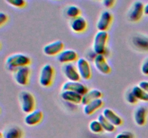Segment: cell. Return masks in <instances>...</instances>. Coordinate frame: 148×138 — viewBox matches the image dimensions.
<instances>
[{"instance_id":"cell-1","label":"cell","mask_w":148,"mask_h":138,"mask_svg":"<svg viewBox=\"0 0 148 138\" xmlns=\"http://www.w3.org/2000/svg\"><path fill=\"white\" fill-rule=\"evenodd\" d=\"M30 57L23 53H15L9 55L5 60L7 68L14 72L16 69L23 66H28L30 64Z\"/></svg>"},{"instance_id":"cell-2","label":"cell","mask_w":148,"mask_h":138,"mask_svg":"<svg viewBox=\"0 0 148 138\" xmlns=\"http://www.w3.org/2000/svg\"><path fill=\"white\" fill-rule=\"evenodd\" d=\"M108 39L107 31H98L95 33L92 42V50L97 55H104L106 53V44Z\"/></svg>"},{"instance_id":"cell-3","label":"cell","mask_w":148,"mask_h":138,"mask_svg":"<svg viewBox=\"0 0 148 138\" xmlns=\"http://www.w3.org/2000/svg\"><path fill=\"white\" fill-rule=\"evenodd\" d=\"M19 101L20 107L24 113L28 114L33 111L36 107L35 97L30 92L23 91L19 94Z\"/></svg>"},{"instance_id":"cell-4","label":"cell","mask_w":148,"mask_h":138,"mask_svg":"<svg viewBox=\"0 0 148 138\" xmlns=\"http://www.w3.org/2000/svg\"><path fill=\"white\" fill-rule=\"evenodd\" d=\"M54 77V69L51 65L46 63L43 65L40 70L38 81L43 87H49L53 83Z\"/></svg>"},{"instance_id":"cell-5","label":"cell","mask_w":148,"mask_h":138,"mask_svg":"<svg viewBox=\"0 0 148 138\" xmlns=\"http://www.w3.org/2000/svg\"><path fill=\"white\" fill-rule=\"evenodd\" d=\"M145 4L140 1L133 2L127 12V18L132 22H137L140 21L145 14Z\"/></svg>"},{"instance_id":"cell-6","label":"cell","mask_w":148,"mask_h":138,"mask_svg":"<svg viewBox=\"0 0 148 138\" xmlns=\"http://www.w3.org/2000/svg\"><path fill=\"white\" fill-rule=\"evenodd\" d=\"M76 67L77 68L81 79L88 80L92 76V70L89 60L85 57H79L76 61Z\"/></svg>"},{"instance_id":"cell-7","label":"cell","mask_w":148,"mask_h":138,"mask_svg":"<svg viewBox=\"0 0 148 138\" xmlns=\"http://www.w3.org/2000/svg\"><path fill=\"white\" fill-rule=\"evenodd\" d=\"M30 69L29 66H23L16 69L13 72V76L16 83L22 86L28 84L30 79Z\"/></svg>"},{"instance_id":"cell-8","label":"cell","mask_w":148,"mask_h":138,"mask_svg":"<svg viewBox=\"0 0 148 138\" xmlns=\"http://www.w3.org/2000/svg\"><path fill=\"white\" fill-rule=\"evenodd\" d=\"M113 15L108 10H103L100 14L96 23L98 31H107L112 23Z\"/></svg>"},{"instance_id":"cell-9","label":"cell","mask_w":148,"mask_h":138,"mask_svg":"<svg viewBox=\"0 0 148 138\" xmlns=\"http://www.w3.org/2000/svg\"><path fill=\"white\" fill-rule=\"evenodd\" d=\"M93 64L95 69L103 75H107L111 73V67L107 62L104 55H96L93 60Z\"/></svg>"},{"instance_id":"cell-10","label":"cell","mask_w":148,"mask_h":138,"mask_svg":"<svg viewBox=\"0 0 148 138\" xmlns=\"http://www.w3.org/2000/svg\"><path fill=\"white\" fill-rule=\"evenodd\" d=\"M63 50H64V44L61 40L55 41L46 44L43 47V52L46 55L54 56L59 55Z\"/></svg>"},{"instance_id":"cell-11","label":"cell","mask_w":148,"mask_h":138,"mask_svg":"<svg viewBox=\"0 0 148 138\" xmlns=\"http://www.w3.org/2000/svg\"><path fill=\"white\" fill-rule=\"evenodd\" d=\"M62 71L68 80L70 81H79L81 80L76 65L73 63L64 64L62 66Z\"/></svg>"},{"instance_id":"cell-12","label":"cell","mask_w":148,"mask_h":138,"mask_svg":"<svg viewBox=\"0 0 148 138\" xmlns=\"http://www.w3.org/2000/svg\"><path fill=\"white\" fill-rule=\"evenodd\" d=\"M78 55L75 50L72 49H64L59 55H56L58 61L62 64L71 63L78 60Z\"/></svg>"},{"instance_id":"cell-13","label":"cell","mask_w":148,"mask_h":138,"mask_svg":"<svg viewBox=\"0 0 148 138\" xmlns=\"http://www.w3.org/2000/svg\"><path fill=\"white\" fill-rule=\"evenodd\" d=\"M64 90L72 91L77 92V93L83 96L85 93L88 92V89L84 83H81L80 81L68 80L62 85V91Z\"/></svg>"},{"instance_id":"cell-14","label":"cell","mask_w":148,"mask_h":138,"mask_svg":"<svg viewBox=\"0 0 148 138\" xmlns=\"http://www.w3.org/2000/svg\"><path fill=\"white\" fill-rule=\"evenodd\" d=\"M69 26H70L71 30L74 32L82 33L86 30L88 27V22L85 20V17L80 15L76 18L71 20Z\"/></svg>"},{"instance_id":"cell-15","label":"cell","mask_w":148,"mask_h":138,"mask_svg":"<svg viewBox=\"0 0 148 138\" xmlns=\"http://www.w3.org/2000/svg\"><path fill=\"white\" fill-rule=\"evenodd\" d=\"M43 114L40 109H34L25 116L24 122L27 126H35L40 123L43 119Z\"/></svg>"},{"instance_id":"cell-16","label":"cell","mask_w":148,"mask_h":138,"mask_svg":"<svg viewBox=\"0 0 148 138\" xmlns=\"http://www.w3.org/2000/svg\"><path fill=\"white\" fill-rule=\"evenodd\" d=\"M61 98L64 101L74 104H79L82 103V95L69 90H64L61 93Z\"/></svg>"},{"instance_id":"cell-17","label":"cell","mask_w":148,"mask_h":138,"mask_svg":"<svg viewBox=\"0 0 148 138\" xmlns=\"http://www.w3.org/2000/svg\"><path fill=\"white\" fill-rule=\"evenodd\" d=\"M147 109L145 106H140L136 109L134 113V120L138 126H144L147 122Z\"/></svg>"},{"instance_id":"cell-18","label":"cell","mask_w":148,"mask_h":138,"mask_svg":"<svg viewBox=\"0 0 148 138\" xmlns=\"http://www.w3.org/2000/svg\"><path fill=\"white\" fill-rule=\"evenodd\" d=\"M104 104V102L102 99H98L89 102L87 104L84 105L83 112L87 116H90L95 113L97 110L101 109Z\"/></svg>"},{"instance_id":"cell-19","label":"cell","mask_w":148,"mask_h":138,"mask_svg":"<svg viewBox=\"0 0 148 138\" xmlns=\"http://www.w3.org/2000/svg\"><path fill=\"white\" fill-rule=\"evenodd\" d=\"M133 45L140 51H148V37L144 34H139L132 39Z\"/></svg>"},{"instance_id":"cell-20","label":"cell","mask_w":148,"mask_h":138,"mask_svg":"<svg viewBox=\"0 0 148 138\" xmlns=\"http://www.w3.org/2000/svg\"><path fill=\"white\" fill-rule=\"evenodd\" d=\"M103 115L115 126H119L122 124V119L109 108H106L103 111Z\"/></svg>"},{"instance_id":"cell-21","label":"cell","mask_w":148,"mask_h":138,"mask_svg":"<svg viewBox=\"0 0 148 138\" xmlns=\"http://www.w3.org/2000/svg\"><path fill=\"white\" fill-rule=\"evenodd\" d=\"M3 138H22L23 132L19 126H14L9 127L4 130V132L0 134Z\"/></svg>"},{"instance_id":"cell-22","label":"cell","mask_w":148,"mask_h":138,"mask_svg":"<svg viewBox=\"0 0 148 138\" xmlns=\"http://www.w3.org/2000/svg\"><path fill=\"white\" fill-rule=\"evenodd\" d=\"M103 96L102 92L100 90L97 89H90L86 93L82 96V104L85 105L89 102L98 99H101Z\"/></svg>"},{"instance_id":"cell-23","label":"cell","mask_w":148,"mask_h":138,"mask_svg":"<svg viewBox=\"0 0 148 138\" xmlns=\"http://www.w3.org/2000/svg\"><path fill=\"white\" fill-rule=\"evenodd\" d=\"M98 120L99 121L101 124L102 125L103 129L104 131L107 132H110V133L114 132L115 131L116 126H115L113 124H111L103 114H100L98 116Z\"/></svg>"},{"instance_id":"cell-24","label":"cell","mask_w":148,"mask_h":138,"mask_svg":"<svg viewBox=\"0 0 148 138\" xmlns=\"http://www.w3.org/2000/svg\"><path fill=\"white\" fill-rule=\"evenodd\" d=\"M132 91L139 101L145 102L148 101V93L145 91L143 90L140 86H134L132 89Z\"/></svg>"},{"instance_id":"cell-25","label":"cell","mask_w":148,"mask_h":138,"mask_svg":"<svg viewBox=\"0 0 148 138\" xmlns=\"http://www.w3.org/2000/svg\"><path fill=\"white\" fill-rule=\"evenodd\" d=\"M65 14L67 17L72 20L79 17L81 14V10L77 6L69 5L65 9Z\"/></svg>"},{"instance_id":"cell-26","label":"cell","mask_w":148,"mask_h":138,"mask_svg":"<svg viewBox=\"0 0 148 138\" xmlns=\"http://www.w3.org/2000/svg\"><path fill=\"white\" fill-rule=\"evenodd\" d=\"M89 129L91 132L94 134H99L101 133L103 130L102 125L101 124L99 121L97 120H92L89 124Z\"/></svg>"},{"instance_id":"cell-27","label":"cell","mask_w":148,"mask_h":138,"mask_svg":"<svg viewBox=\"0 0 148 138\" xmlns=\"http://www.w3.org/2000/svg\"><path fill=\"white\" fill-rule=\"evenodd\" d=\"M6 3L16 8H23L25 6V0H4Z\"/></svg>"},{"instance_id":"cell-28","label":"cell","mask_w":148,"mask_h":138,"mask_svg":"<svg viewBox=\"0 0 148 138\" xmlns=\"http://www.w3.org/2000/svg\"><path fill=\"white\" fill-rule=\"evenodd\" d=\"M127 102L130 104H136V103L138 102V99L136 98V96H134V93H132V91H130V92H128L127 94V97H126Z\"/></svg>"},{"instance_id":"cell-29","label":"cell","mask_w":148,"mask_h":138,"mask_svg":"<svg viewBox=\"0 0 148 138\" xmlns=\"http://www.w3.org/2000/svg\"><path fill=\"white\" fill-rule=\"evenodd\" d=\"M116 138H134V135L132 132H130V131H124V132L118 134Z\"/></svg>"},{"instance_id":"cell-30","label":"cell","mask_w":148,"mask_h":138,"mask_svg":"<svg viewBox=\"0 0 148 138\" xmlns=\"http://www.w3.org/2000/svg\"><path fill=\"white\" fill-rule=\"evenodd\" d=\"M141 72L145 76H148V57L143 61L142 64Z\"/></svg>"},{"instance_id":"cell-31","label":"cell","mask_w":148,"mask_h":138,"mask_svg":"<svg viewBox=\"0 0 148 138\" xmlns=\"http://www.w3.org/2000/svg\"><path fill=\"white\" fill-rule=\"evenodd\" d=\"M116 0H101L103 5L106 9H110L113 7L115 4Z\"/></svg>"},{"instance_id":"cell-32","label":"cell","mask_w":148,"mask_h":138,"mask_svg":"<svg viewBox=\"0 0 148 138\" xmlns=\"http://www.w3.org/2000/svg\"><path fill=\"white\" fill-rule=\"evenodd\" d=\"M7 20H8L7 14L3 12H0V25H2L4 23L7 22Z\"/></svg>"},{"instance_id":"cell-33","label":"cell","mask_w":148,"mask_h":138,"mask_svg":"<svg viewBox=\"0 0 148 138\" xmlns=\"http://www.w3.org/2000/svg\"><path fill=\"white\" fill-rule=\"evenodd\" d=\"M139 86L148 93V81H147V80H142L139 83Z\"/></svg>"},{"instance_id":"cell-34","label":"cell","mask_w":148,"mask_h":138,"mask_svg":"<svg viewBox=\"0 0 148 138\" xmlns=\"http://www.w3.org/2000/svg\"><path fill=\"white\" fill-rule=\"evenodd\" d=\"M144 13L145 15L148 16V3L145 4V8H144Z\"/></svg>"},{"instance_id":"cell-35","label":"cell","mask_w":148,"mask_h":138,"mask_svg":"<svg viewBox=\"0 0 148 138\" xmlns=\"http://www.w3.org/2000/svg\"><path fill=\"white\" fill-rule=\"evenodd\" d=\"M0 138H3V137H1V135H0Z\"/></svg>"}]
</instances>
